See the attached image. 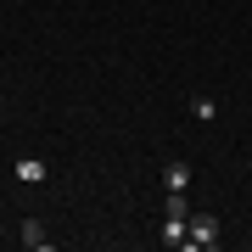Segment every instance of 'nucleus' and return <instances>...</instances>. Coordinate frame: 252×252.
I'll list each match as a JSON object with an SVG mask.
<instances>
[{"label": "nucleus", "mask_w": 252, "mask_h": 252, "mask_svg": "<svg viewBox=\"0 0 252 252\" xmlns=\"http://www.w3.org/2000/svg\"><path fill=\"white\" fill-rule=\"evenodd\" d=\"M0 107H6V101H0Z\"/></svg>", "instance_id": "7"}, {"label": "nucleus", "mask_w": 252, "mask_h": 252, "mask_svg": "<svg viewBox=\"0 0 252 252\" xmlns=\"http://www.w3.org/2000/svg\"><path fill=\"white\" fill-rule=\"evenodd\" d=\"M185 247H219V219H213V213H190Z\"/></svg>", "instance_id": "1"}, {"label": "nucleus", "mask_w": 252, "mask_h": 252, "mask_svg": "<svg viewBox=\"0 0 252 252\" xmlns=\"http://www.w3.org/2000/svg\"><path fill=\"white\" fill-rule=\"evenodd\" d=\"M23 247H34V252L51 247V235H45V224H39V219H23Z\"/></svg>", "instance_id": "4"}, {"label": "nucleus", "mask_w": 252, "mask_h": 252, "mask_svg": "<svg viewBox=\"0 0 252 252\" xmlns=\"http://www.w3.org/2000/svg\"><path fill=\"white\" fill-rule=\"evenodd\" d=\"M11 174H17L23 185H45V180H51V168H45V157H17V162H11Z\"/></svg>", "instance_id": "2"}, {"label": "nucleus", "mask_w": 252, "mask_h": 252, "mask_svg": "<svg viewBox=\"0 0 252 252\" xmlns=\"http://www.w3.org/2000/svg\"><path fill=\"white\" fill-rule=\"evenodd\" d=\"M185 230H190V213H168L162 219V241L168 247H185Z\"/></svg>", "instance_id": "3"}, {"label": "nucleus", "mask_w": 252, "mask_h": 252, "mask_svg": "<svg viewBox=\"0 0 252 252\" xmlns=\"http://www.w3.org/2000/svg\"><path fill=\"white\" fill-rule=\"evenodd\" d=\"M190 118H202V124H213V118H219V101H213V95H196V101H190Z\"/></svg>", "instance_id": "6"}, {"label": "nucleus", "mask_w": 252, "mask_h": 252, "mask_svg": "<svg viewBox=\"0 0 252 252\" xmlns=\"http://www.w3.org/2000/svg\"><path fill=\"white\" fill-rule=\"evenodd\" d=\"M162 185H168V190H190V162H168Z\"/></svg>", "instance_id": "5"}]
</instances>
